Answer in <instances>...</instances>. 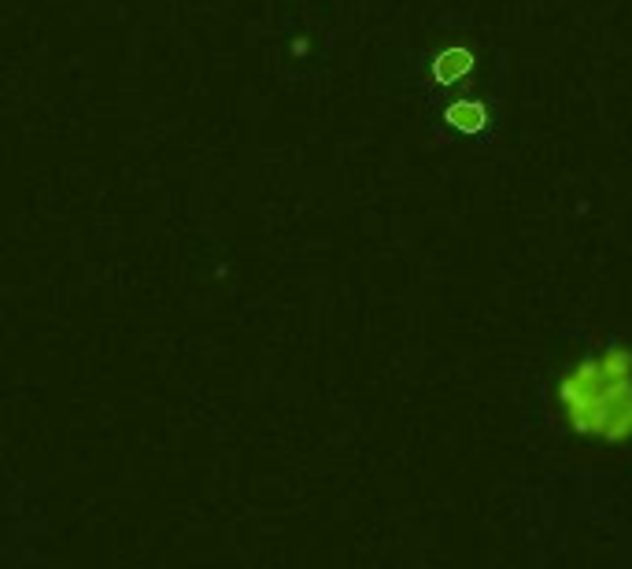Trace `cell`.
Here are the masks:
<instances>
[{
  "label": "cell",
  "instance_id": "cell-3",
  "mask_svg": "<svg viewBox=\"0 0 632 569\" xmlns=\"http://www.w3.org/2000/svg\"><path fill=\"white\" fill-rule=\"evenodd\" d=\"M444 122L448 126H455L459 134H481L488 126V108L481 104V100L466 97V100H455V104H448L444 108Z\"/></svg>",
  "mask_w": 632,
  "mask_h": 569
},
{
  "label": "cell",
  "instance_id": "cell-2",
  "mask_svg": "<svg viewBox=\"0 0 632 569\" xmlns=\"http://www.w3.org/2000/svg\"><path fill=\"white\" fill-rule=\"evenodd\" d=\"M477 60H474V52L466 49V45H451V49L437 52L433 56V82L437 85H455L462 82L466 74L474 71Z\"/></svg>",
  "mask_w": 632,
  "mask_h": 569
},
{
  "label": "cell",
  "instance_id": "cell-1",
  "mask_svg": "<svg viewBox=\"0 0 632 569\" xmlns=\"http://www.w3.org/2000/svg\"><path fill=\"white\" fill-rule=\"evenodd\" d=\"M555 407L573 436L607 448L632 444V344H607L573 363L555 385Z\"/></svg>",
  "mask_w": 632,
  "mask_h": 569
}]
</instances>
